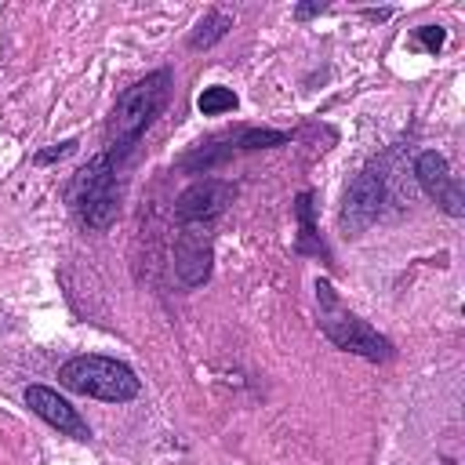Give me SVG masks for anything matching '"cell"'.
<instances>
[{
    "instance_id": "obj_3",
    "label": "cell",
    "mask_w": 465,
    "mask_h": 465,
    "mask_svg": "<svg viewBox=\"0 0 465 465\" xmlns=\"http://www.w3.org/2000/svg\"><path fill=\"white\" fill-rule=\"evenodd\" d=\"M116 156L120 149H109L102 156H94L87 167H80L76 182H73V207L80 214L84 225L91 229H105L116 218Z\"/></svg>"
},
{
    "instance_id": "obj_7",
    "label": "cell",
    "mask_w": 465,
    "mask_h": 465,
    "mask_svg": "<svg viewBox=\"0 0 465 465\" xmlns=\"http://www.w3.org/2000/svg\"><path fill=\"white\" fill-rule=\"evenodd\" d=\"M174 272L185 287H196L211 276V225H182L174 240Z\"/></svg>"
},
{
    "instance_id": "obj_5",
    "label": "cell",
    "mask_w": 465,
    "mask_h": 465,
    "mask_svg": "<svg viewBox=\"0 0 465 465\" xmlns=\"http://www.w3.org/2000/svg\"><path fill=\"white\" fill-rule=\"evenodd\" d=\"M381 200H385V185H381V174L374 171V167H367V171H360L352 182H349V189H345V200H341V214H338V222H341V232L345 236H356V232H363L374 218H378V211H381Z\"/></svg>"
},
{
    "instance_id": "obj_16",
    "label": "cell",
    "mask_w": 465,
    "mask_h": 465,
    "mask_svg": "<svg viewBox=\"0 0 465 465\" xmlns=\"http://www.w3.org/2000/svg\"><path fill=\"white\" fill-rule=\"evenodd\" d=\"M320 11H327V4H320V0H312V4H298L294 7V15L305 22V18H312V15H320Z\"/></svg>"
},
{
    "instance_id": "obj_13",
    "label": "cell",
    "mask_w": 465,
    "mask_h": 465,
    "mask_svg": "<svg viewBox=\"0 0 465 465\" xmlns=\"http://www.w3.org/2000/svg\"><path fill=\"white\" fill-rule=\"evenodd\" d=\"M291 134L283 131H262V127H247L240 138H236V149H272V145H287Z\"/></svg>"
},
{
    "instance_id": "obj_4",
    "label": "cell",
    "mask_w": 465,
    "mask_h": 465,
    "mask_svg": "<svg viewBox=\"0 0 465 465\" xmlns=\"http://www.w3.org/2000/svg\"><path fill=\"white\" fill-rule=\"evenodd\" d=\"M316 302H320V327H323V334H327L338 349L360 352V356H367V360H389V356H392L389 338H381V334H378L371 323H363L360 316L345 312L327 280H316Z\"/></svg>"
},
{
    "instance_id": "obj_9",
    "label": "cell",
    "mask_w": 465,
    "mask_h": 465,
    "mask_svg": "<svg viewBox=\"0 0 465 465\" xmlns=\"http://www.w3.org/2000/svg\"><path fill=\"white\" fill-rule=\"evenodd\" d=\"M25 403H29V411L40 414L51 429H58V432H65V436H73V440H91L87 421H84V418L76 414V407H73L69 400H62L54 389H47V385H29V389H25Z\"/></svg>"
},
{
    "instance_id": "obj_15",
    "label": "cell",
    "mask_w": 465,
    "mask_h": 465,
    "mask_svg": "<svg viewBox=\"0 0 465 465\" xmlns=\"http://www.w3.org/2000/svg\"><path fill=\"white\" fill-rule=\"evenodd\" d=\"M76 153V138H65V142H58L54 149H44V153H36V163H51V160H65V156H73Z\"/></svg>"
},
{
    "instance_id": "obj_11",
    "label": "cell",
    "mask_w": 465,
    "mask_h": 465,
    "mask_svg": "<svg viewBox=\"0 0 465 465\" xmlns=\"http://www.w3.org/2000/svg\"><path fill=\"white\" fill-rule=\"evenodd\" d=\"M298 222H302V236H298V251H312V254H327V247L316 240V229H312V196L302 193L298 196Z\"/></svg>"
},
{
    "instance_id": "obj_6",
    "label": "cell",
    "mask_w": 465,
    "mask_h": 465,
    "mask_svg": "<svg viewBox=\"0 0 465 465\" xmlns=\"http://www.w3.org/2000/svg\"><path fill=\"white\" fill-rule=\"evenodd\" d=\"M232 200V185L229 182H218V178H203V182H193L178 200H174V218L182 225H211L225 203Z\"/></svg>"
},
{
    "instance_id": "obj_2",
    "label": "cell",
    "mask_w": 465,
    "mask_h": 465,
    "mask_svg": "<svg viewBox=\"0 0 465 465\" xmlns=\"http://www.w3.org/2000/svg\"><path fill=\"white\" fill-rule=\"evenodd\" d=\"M58 381L80 396H94L105 403H127L142 389L134 371L113 356H73L62 363Z\"/></svg>"
},
{
    "instance_id": "obj_1",
    "label": "cell",
    "mask_w": 465,
    "mask_h": 465,
    "mask_svg": "<svg viewBox=\"0 0 465 465\" xmlns=\"http://www.w3.org/2000/svg\"><path fill=\"white\" fill-rule=\"evenodd\" d=\"M167 91H171V73L167 69H156L145 80L131 84L116 98V105H113V116H109V149H120L124 153L153 124V116H160V109L167 102Z\"/></svg>"
},
{
    "instance_id": "obj_12",
    "label": "cell",
    "mask_w": 465,
    "mask_h": 465,
    "mask_svg": "<svg viewBox=\"0 0 465 465\" xmlns=\"http://www.w3.org/2000/svg\"><path fill=\"white\" fill-rule=\"evenodd\" d=\"M196 109H200L203 116H218V113H229V109H236V94H232L229 87H222V84H214V87H203V91H200V98H196Z\"/></svg>"
},
{
    "instance_id": "obj_10",
    "label": "cell",
    "mask_w": 465,
    "mask_h": 465,
    "mask_svg": "<svg viewBox=\"0 0 465 465\" xmlns=\"http://www.w3.org/2000/svg\"><path fill=\"white\" fill-rule=\"evenodd\" d=\"M232 29V18L225 15V11H207L200 22H196V29H193V36H189V47H211V44H218L225 33Z\"/></svg>"
},
{
    "instance_id": "obj_8",
    "label": "cell",
    "mask_w": 465,
    "mask_h": 465,
    "mask_svg": "<svg viewBox=\"0 0 465 465\" xmlns=\"http://www.w3.org/2000/svg\"><path fill=\"white\" fill-rule=\"evenodd\" d=\"M414 174H418V185L425 189V196H429V200H436L447 214H454V218H461V214H465V196H461L458 182L450 178L447 160H443L436 149H429V153H421V156H418Z\"/></svg>"
},
{
    "instance_id": "obj_14",
    "label": "cell",
    "mask_w": 465,
    "mask_h": 465,
    "mask_svg": "<svg viewBox=\"0 0 465 465\" xmlns=\"http://www.w3.org/2000/svg\"><path fill=\"white\" fill-rule=\"evenodd\" d=\"M443 40H447V29H443V25H418L411 44H414V47H425L429 54H436V51L443 47Z\"/></svg>"
}]
</instances>
